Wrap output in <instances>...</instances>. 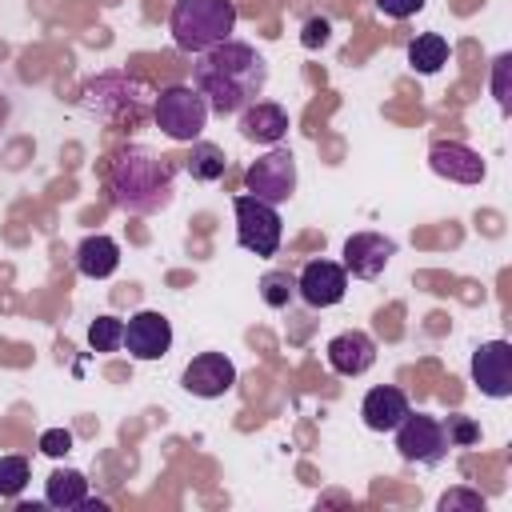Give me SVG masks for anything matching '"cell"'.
<instances>
[{
    "mask_svg": "<svg viewBox=\"0 0 512 512\" xmlns=\"http://www.w3.org/2000/svg\"><path fill=\"white\" fill-rule=\"evenodd\" d=\"M240 132L244 140L252 144H280L284 132H288V112L280 104H268V100H256L240 112Z\"/></svg>",
    "mask_w": 512,
    "mask_h": 512,
    "instance_id": "cell-15",
    "label": "cell"
},
{
    "mask_svg": "<svg viewBox=\"0 0 512 512\" xmlns=\"http://www.w3.org/2000/svg\"><path fill=\"white\" fill-rule=\"evenodd\" d=\"M360 416H364V424H368L372 432H392V428L408 416V396H404L400 388H392V384H380V388H372V392L364 396Z\"/></svg>",
    "mask_w": 512,
    "mask_h": 512,
    "instance_id": "cell-16",
    "label": "cell"
},
{
    "mask_svg": "<svg viewBox=\"0 0 512 512\" xmlns=\"http://www.w3.org/2000/svg\"><path fill=\"white\" fill-rule=\"evenodd\" d=\"M28 484V460L24 456H0V496H20Z\"/></svg>",
    "mask_w": 512,
    "mask_h": 512,
    "instance_id": "cell-23",
    "label": "cell"
},
{
    "mask_svg": "<svg viewBox=\"0 0 512 512\" xmlns=\"http://www.w3.org/2000/svg\"><path fill=\"white\" fill-rule=\"evenodd\" d=\"M392 432H396V448H400V456H404L408 464L432 468V464H440V460L448 456V448H452L444 424H440L436 416H424V412H408Z\"/></svg>",
    "mask_w": 512,
    "mask_h": 512,
    "instance_id": "cell-6",
    "label": "cell"
},
{
    "mask_svg": "<svg viewBox=\"0 0 512 512\" xmlns=\"http://www.w3.org/2000/svg\"><path fill=\"white\" fill-rule=\"evenodd\" d=\"M472 384L492 400L512 396V344L508 340H488L472 352Z\"/></svg>",
    "mask_w": 512,
    "mask_h": 512,
    "instance_id": "cell-8",
    "label": "cell"
},
{
    "mask_svg": "<svg viewBox=\"0 0 512 512\" xmlns=\"http://www.w3.org/2000/svg\"><path fill=\"white\" fill-rule=\"evenodd\" d=\"M184 168L192 172V180L212 184V180H220V176H224L228 160H224V148H216V144H208V140H192V152H188Z\"/></svg>",
    "mask_w": 512,
    "mask_h": 512,
    "instance_id": "cell-20",
    "label": "cell"
},
{
    "mask_svg": "<svg viewBox=\"0 0 512 512\" xmlns=\"http://www.w3.org/2000/svg\"><path fill=\"white\" fill-rule=\"evenodd\" d=\"M40 452H44V456H68V452H72V432L48 428V432L40 436Z\"/></svg>",
    "mask_w": 512,
    "mask_h": 512,
    "instance_id": "cell-27",
    "label": "cell"
},
{
    "mask_svg": "<svg viewBox=\"0 0 512 512\" xmlns=\"http://www.w3.org/2000/svg\"><path fill=\"white\" fill-rule=\"evenodd\" d=\"M176 192V164L148 144H128L108 164V196L120 212L156 216L172 204Z\"/></svg>",
    "mask_w": 512,
    "mask_h": 512,
    "instance_id": "cell-2",
    "label": "cell"
},
{
    "mask_svg": "<svg viewBox=\"0 0 512 512\" xmlns=\"http://www.w3.org/2000/svg\"><path fill=\"white\" fill-rule=\"evenodd\" d=\"M152 116H156V124H160V132L168 140L192 144L208 124V104H204V96L196 88L172 84V88H160V96L152 104Z\"/></svg>",
    "mask_w": 512,
    "mask_h": 512,
    "instance_id": "cell-4",
    "label": "cell"
},
{
    "mask_svg": "<svg viewBox=\"0 0 512 512\" xmlns=\"http://www.w3.org/2000/svg\"><path fill=\"white\" fill-rule=\"evenodd\" d=\"M292 296H296V276H292V272L272 268V272L260 276V300H264L268 308H288Z\"/></svg>",
    "mask_w": 512,
    "mask_h": 512,
    "instance_id": "cell-21",
    "label": "cell"
},
{
    "mask_svg": "<svg viewBox=\"0 0 512 512\" xmlns=\"http://www.w3.org/2000/svg\"><path fill=\"white\" fill-rule=\"evenodd\" d=\"M376 8L384 16H392V20H408V16H416L424 8V0H376Z\"/></svg>",
    "mask_w": 512,
    "mask_h": 512,
    "instance_id": "cell-28",
    "label": "cell"
},
{
    "mask_svg": "<svg viewBox=\"0 0 512 512\" xmlns=\"http://www.w3.org/2000/svg\"><path fill=\"white\" fill-rule=\"evenodd\" d=\"M296 292L308 308H332L348 292V272L336 260H308L304 272L296 276Z\"/></svg>",
    "mask_w": 512,
    "mask_h": 512,
    "instance_id": "cell-9",
    "label": "cell"
},
{
    "mask_svg": "<svg viewBox=\"0 0 512 512\" xmlns=\"http://www.w3.org/2000/svg\"><path fill=\"white\" fill-rule=\"evenodd\" d=\"M428 164L436 176L452 180V184H480L484 180V160L476 148L460 144V140H436L428 152Z\"/></svg>",
    "mask_w": 512,
    "mask_h": 512,
    "instance_id": "cell-12",
    "label": "cell"
},
{
    "mask_svg": "<svg viewBox=\"0 0 512 512\" xmlns=\"http://www.w3.org/2000/svg\"><path fill=\"white\" fill-rule=\"evenodd\" d=\"M84 496H88V480L76 468H56L44 484V504L52 508H80Z\"/></svg>",
    "mask_w": 512,
    "mask_h": 512,
    "instance_id": "cell-18",
    "label": "cell"
},
{
    "mask_svg": "<svg viewBox=\"0 0 512 512\" xmlns=\"http://www.w3.org/2000/svg\"><path fill=\"white\" fill-rule=\"evenodd\" d=\"M88 344H92V352H116L124 344V324L116 316H96L88 324Z\"/></svg>",
    "mask_w": 512,
    "mask_h": 512,
    "instance_id": "cell-22",
    "label": "cell"
},
{
    "mask_svg": "<svg viewBox=\"0 0 512 512\" xmlns=\"http://www.w3.org/2000/svg\"><path fill=\"white\" fill-rule=\"evenodd\" d=\"M244 188L256 196V200H268V204H284L292 192H296V156L280 144H272V152H264L260 160L248 164L244 172Z\"/></svg>",
    "mask_w": 512,
    "mask_h": 512,
    "instance_id": "cell-7",
    "label": "cell"
},
{
    "mask_svg": "<svg viewBox=\"0 0 512 512\" xmlns=\"http://www.w3.org/2000/svg\"><path fill=\"white\" fill-rule=\"evenodd\" d=\"M328 364L336 376H364L376 364V344L368 332H340L328 340Z\"/></svg>",
    "mask_w": 512,
    "mask_h": 512,
    "instance_id": "cell-14",
    "label": "cell"
},
{
    "mask_svg": "<svg viewBox=\"0 0 512 512\" xmlns=\"http://www.w3.org/2000/svg\"><path fill=\"white\" fill-rule=\"evenodd\" d=\"M508 68H512V56H508V52L496 56V68H492V92H496V100H500L504 112H508V104H512V96H508Z\"/></svg>",
    "mask_w": 512,
    "mask_h": 512,
    "instance_id": "cell-25",
    "label": "cell"
},
{
    "mask_svg": "<svg viewBox=\"0 0 512 512\" xmlns=\"http://www.w3.org/2000/svg\"><path fill=\"white\" fill-rule=\"evenodd\" d=\"M192 80H196V92L204 96L208 112L240 116L264 92L268 64H264V56L252 44L220 40L208 52H200V60L192 68Z\"/></svg>",
    "mask_w": 512,
    "mask_h": 512,
    "instance_id": "cell-1",
    "label": "cell"
},
{
    "mask_svg": "<svg viewBox=\"0 0 512 512\" xmlns=\"http://www.w3.org/2000/svg\"><path fill=\"white\" fill-rule=\"evenodd\" d=\"M408 64H412L416 72H424V76L440 72V68L448 64V40H444L440 32H424V36H416V40L408 44Z\"/></svg>",
    "mask_w": 512,
    "mask_h": 512,
    "instance_id": "cell-19",
    "label": "cell"
},
{
    "mask_svg": "<svg viewBox=\"0 0 512 512\" xmlns=\"http://www.w3.org/2000/svg\"><path fill=\"white\" fill-rule=\"evenodd\" d=\"M232 208H236V240H240V248H248L256 256H276L280 232H284L276 204L256 200L252 192H244V196L232 200Z\"/></svg>",
    "mask_w": 512,
    "mask_h": 512,
    "instance_id": "cell-5",
    "label": "cell"
},
{
    "mask_svg": "<svg viewBox=\"0 0 512 512\" xmlns=\"http://www.w3.org/2000/svg\"><path fill=\"white\" fill-rule=\"evenodd\" d=\"M480 508H484V496L468 488H452L440 496V512H480Z\"/></svg>",
    "mask_w": 512,
    "mask_h": 512,
    "instance_id": "cell-24",
    "label": "cell"
},
{
    "mask_svg": "<svg viewBox=\"0 0 512 512\" xmlns=\"http://www.w3.org/2000/svg\"><path fill=\"white\" fill-rule=\"evenodd\" d=\"M392 256H396V244L380 232H356V236L344 240V272H352L360 280L380 276Z\"/></svg>",
    "mask_w": 512,
    "mask_h": 512,
    "instance_id": "cell-13",
    "label": "cell"
},
{
    "mask_svg": "<svg viewBox=\"0 0 512 512\" xmlns=\"http://www.w3.org/2000/svg\"><path fill=\"white\" fill-rule=\"evenodd\" d=\"M444 432H448V444H472V440L480 436V428H476L468 416H448Z\"/></svg>",
    "mask_w": 512,
    "mask_h": 512,
    "instance_id": "cell-26",
    "label": "cell"
},
{
    "mask_svg": "<svg viewBox=\"0 0 512 512\" xmlns=\"http://www.w3.org/2000/svg\"><path fill=\"white\" fill-rule=\"evenodd\" d=\"M172 40L180 52H208L212 44L228 40L236 28V4L232 0H176L172 8Z\"/></svg>",
    "mask_w": 512,
    "mask_h": 512,
    "instance_id": "cell-3",
    "label": "cell"
},
{
    "mask_svg": "<svg viewBox=\"0 0 512 512\" xmlns=\"http://www.w3.org/2000/svg\"><path fill=\"white\" fill-rule=\"evenodd\" d=\"M124 348H128V356H136V360H160V356L172 348V324H168V316H160V312H152V308L136 312V316L124 324Z\"/></svg>",
    "mask_w": 512,
    "mask_h": 512,
    "instance_id": "cell-10",
    "label": "cell"
},
{
    "mask_svg": "<svg viewBox=\"0 0 512 512\" xmlns=\"http://www.w3.org/2000/svg\"><path fill=\"white\" fill-rule=\"evenodd\" d=\"M116 264H120V248H116L112 236H100V232H96V236H84V240H80V248H76V268H80L88 280L112 276Z\"/></svg>",
    "mask_w": 512,
    "mask_h": 512,
    "instance_id": "cell-17",
    "label": "cell"
},
{
    "mask_svg": "<svg viewBox=\"0 0 512 512\" xmlns=\"http://www.w3.org/2000/svg\"><path fill=\"white\" fill-rule=\"evenodd\" d=\"M180 384H184L192 396H200V400H216V396L232 392L236 368H232V360H228L224 352H200V356L184 368Z\"/></svg>",
    "mask_w": 512,
    "mask_h": 512,
    "instance_id": "cell-11",
    "label": "cell"
},
{
    "mask_svg": "<svg viewBox=\"0 0 512 512\" xmlns=\"http://www.w3.org/2000/svg\"><path fill=\"white\" fill-rule=\"evenodd\" d=\"M304 44H308V48L328 44V20H324V16H312V20L304 24Z\"/></svg>",
    "mask_w": 512,
    "mask_h": 512,
    "instance_id": "cell-29",
    "label": "cell"
}]
</instances>
